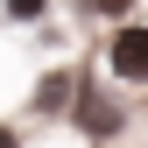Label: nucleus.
<instances>
[{"label": "nucleus", "instance_id": "f257e3e1", "mask_svg": "<svg viewBox=\"0 0 148 148\" xmlns=\"http://www.w3.org/2000/svg\"><path fill=\"white\" fill-rule=\"evenodd\" d=\"M106 71L120 85H148V21H120L106 35Z\"/></svg>", "mask_w": 148, "mask_h": 148}, {"label": "nucleus", "instance_id": "f03ea898", "mask_svg": "<svg viewBox=\"0 0 148 148\" xmlns=\"http://www.w3.org/2000/svg\"><path fill=\"white\" fill-rule=\"evenodd\" d=\"M78 127H85V134H99V141H106V134H120V106H113V99H99V92L85 85V92H78Z\"/></svg>", "mask_w": 148, "mask_h": 148}, {"label": "nucleus", "instance_id": "7ed1b4c3", "mask_svg": "<svg viewBox=\"0 0 148 148\" xmlns=\"http://www.w3.org/2000/svg\"><path fill=\"white\" fill-rule=\"evenodd\" d=\"M42 7H49V0H7V14H14V21H35Z\"/></svg>", "mask_w": 148, "mask_h": 148}, {"label": "nucleus", "instance_id": "20e7f679", "mask_svg": "<svg viewBox=\"0 0 148 148\" xmlns=\"http://www.w3.org/2000/svg\"><path fill=\"white\" fill-rule=\"evenodd\" d=\"M0 148H14V127H0Z\"/></svg>", "mask_w": 148, "mask_h": 148}]
</instances>
